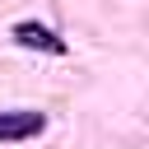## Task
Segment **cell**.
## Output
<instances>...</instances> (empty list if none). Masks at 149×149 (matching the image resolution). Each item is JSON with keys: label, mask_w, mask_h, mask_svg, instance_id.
<instances>
[{"label": "cell", "mask_w": 149, "mask_h": 149, "mask_svg": "<svg viewBox=\"0 0 149 149\" xmlns=\"http://www.w3.org/2000/svg\"><path fill=\"white\" fill-rule=\"evenodd\" d=\"M42 126H47L42 112H28V107L0 112V140H33V135H42Z\"/></svg>", "instance_id": "6da1fadb"}, {"label": "cell", "mask_w": 149, "mask_h": 149, "mask_svg": "<svg viewBox=\"0 0 149 149\" xmlns=\"http://www.w3.org/2000/svg\"><path fill=\"white\" fill-rule=\"evenodd\" d=\"M14 42H19V47H28V51H51V56H65V42H61L51 28H42V23H19V28H14Z\"/></svg>", "instance_id": "7a4b0ae2"}]
</instances>
